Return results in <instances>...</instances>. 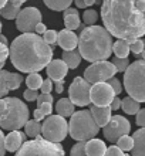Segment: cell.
I'll return each mask as SVG.
<instances>
[{
	"mask_svg": "<svg viewBox=\"0 0 145 156\" xmlns=\"http://www.w3.org/2000/svg\"><path fill=\"white\" fill-rule=\"evenodd\" d=\"M101 20L111 36L131 44L145 36V0H103Z\"/></svg>",
	"mask_w": 145,
	"mask_h": 156,
	"instance_id": "1",
	"label": "cell"
},
{
	"mask_svg": "<svg viewBox=\"0 0 145 156\" xmlns=\"http://www.w3.org/2000/svg\"><path fill=\"white\" fill-rule=\"evenodd\" d=\"M10 61L20 73H38L53 58V48L38 34L23 33L10 44Z\"/></svg>",
	"mask_w": 145,
	"mask_h": 156,
	"instance_id": "2",
	"label": "cell"
},
{
	"mask_svg": "<svg viewBox=\"0 0 145 156\" xmlns=\"http://www.w3.org/2000/svg\"><path fill=\"white\" fill-rule=\"evenodd\" d=\"M112 36L105 27L87 26L78 37V51L84 60L90 62L104 61L111 57Z\"/></svg>",
	"mask_w": 145,
	"mask_h": 156,
	"instance_id": "3",
	"label": "cell"
},
{
	"mask_svg": "<svg viewBox=\"0 0 145 156\" xmlns=\"http://www.w3.org/2000/svg\"><path fill=\"white\" fill-rule=\"evenodd\" d=\"M29 121V108L14 97L0 98V128L6 131H20Z\"/></svg>",
	"mask_w": 145,
	"mask_h": 156,
	"instance_id": "4",
	"label": "cell"
},
{
	"mask_svg": "<svg viewBox=\"0 0 145 156\" xmlns=\"http://www.w3.org/2000/svg\"><path fill=\"white\" fill-rule=\"evenodd\" d=\"M100 126L92 118L91 112L88 109H81L71 115L68 123V133L77 142H87L96 138L98 133Z\"/></svg>",
	"mask_w": 145,
	"mask_h": 156,
	"instance_id": "5",
	"label": "cell"
},
{
	"mask_svg": "<svg viewBox=\"0 0 145 156\" xmlns=\"http://www.w3.org/2000/svg\"><path fill=\"white\" fill-rule=\"evenodd\" d=\"M124 87L128 97L145 102V60H137L129 64L124 73Z\"/></svg>",
	"mask_w": 145,
	"mask_h": 156,
	"instance_id": "6",
	"label": "cell"
},
{
	"mask_svg": "<svg viewBox=\"0 0 145 156\" xmlns=\"http://www.w3.org/2000/svg\"><path fill=\"white\" fill-rule=\"evenodd\" d=\"M16 156H64V148L60 144L37 136L31 140H26L16 152Z\"/></svg>",
	"mask_w": 145,
	"mask_h": 156,
	"instance_id": "7",
	"label": "cell"
},
{
	"mask_svg": "<svg viewBox=\"0 0 145 156\" xmlns=\"http://www.w3.org/2000/svg\"><path fill=\"white\" fill-rule=\"evenodd\" d=\"M43 138L50 142L60 144L68 135V123L60 115H49L42 125Z\"/></svg>",
	"mask_w": 145,
	"mask_h": 156,
	"instance_id": "8",
	"label": "cell"
},
{
	"mask_svg": "<svg viewBox=\"0 0 145 156\" xmlns=\"http://www.w3.org/2000/svg\"><path fill=\"white\" fill-rule=\"evenodd\" d=\"M117 74V68L111 61H97L92 62L91 66H88L84 71V80L88 81L90 84H96V82H104L108 81Z\"/></svg>",
	"mask_w": 145,
	"mask_h": 156,
	"instance_id": "9",
	"label": "cell"
},
{
	"mask_svg": "<svg viewBox=\"0 0 145 156\" xmlns=\"http://www.w3.org/2000/svg\"><path fill=\"white\" fill-rule=\"evenodd\" d=\"M91 84L81 77H75L68 88V98L77 107H87L91 104L90 99Z\"/></svg>",
	"mask_w": 145,
	"mask_h": 156,
	"instance_id": "10",
	"label": "cell"
},
{
	"mask_svg": "<svg viewBox=\"0 0 145 156\" xmlns=\"http://www.w3.org/2000/svg\"><path fill=\"white\" fill-rule=\"evenodd\" d=\"M129 131H131V123L127 118H124L122 115H114L111 116L110 122L103 128V133L104 138L108 140V142H117L121 136L128 135Z\"/></svg>",
	"mask_w": 145,
	"mask_h": 156,
	"instance_id": "11",
	"label": "cell"
},
{
	"mask_svg": "<svg viewBox=\"0 0 145 156\" xmlns=\"http://www.w3.org/2000/svg\"><path fill=\"white\" fill-rule=\"evenodd\" d=\"M38 23H42V13L36 7L21 9L16 19V27L21 33H33Z\"/></svg>",
	"mask_w": 145,
	"mask_h": 156,
	"instance_id": "12",
	"label": "cell"
},
{
	"mask_svg": "<svg viewBox=\"0 0 145 156\" xmlns=\"http://www.w3.org/2000/svg\"><path fill=\"white\" fill-rule=\"evenodd\" d=\"M117 95L112 90V87L108 84L107 81L104 82H96L91 85V91H90V99H91L92 105L97 107H108L111 105L112 99Z\"/></svg>",
	"mask_w": 145,
	"mask_h": 156,
	"instance_id": "13",
	"label": "cell"
},
{
	"mask_svg": "<svg viewBox=\"0 0 145 156\" xmlns=\"http://www.w3.org/2000/svg\"><path fill=\"white\" fill-rule=\"evenodd\" d=\"M21 82H23L21 74L0 70V98H4L10 91L20 88Z\"/></svg>",
	"mask_w": 145,
	"mask_h": 156,
	"instance_id": "14",
	"label": "cell"
},
{
	"mask_svg": "<svg viewBox=\"0 0 145 156\" xmlns=\"http://www.w3.org/2000/svg\"><path fill=\"white\" fill-rule=\"evenodd\" d=\"M46 71L51 81H64V78L67 77V73H68V66L63 60H51L49 66L46 67Z\"/></svg>",
	"mask_w": 145,
	"mask_h": 156,
	"instance_id": "15",
	"label": "cell"
},
{
	"mask_svg": "<svg viewBox=\"0 0 145 156\" xmlns=\"http://www.w3.org/2000/svg\"><path fill=\"white\" fill-rule=\"evenodd\" d=\"M26 133L21 131H10L9 135H6L4 138V146L7 152H17L21 148V145L26 142Z\"/></svg>",
	"mask_w": 145,
	"mask_h": 156,
	"instance_id": "16",
	"label": "cell"
},
{
	"mask_svg": "<svg viewBox=\"0 0 145 156\" xmlns=\"http://www.w3.org/2000/svg\"><path fill=\"white\" fill-rule=\"evenodd\" d=\"M57 44L61 47L64 51L68 50H75L78 45V37L73 30L64 29L58 33V38H57Z\"/></svg>",
	"mask_w": 145,
	"mask_h": 156,
	"instance_id": "17",
	"label": "cell"
},
{
	"mask_svg": "<svg viewBox=\"0 0 145 156\" xmlns=\"http://www.w3.org/2000/svg\"><path fill=\"white\" fill-rule=\"evenodd\" d=\"M111 107L108 105V107H97V105H91L90 107V112H91L92 118L94 121L97 122L100 128H104L110 122V119H111Z\"/></svg>",
	"mask_w": 145,
	"mask_h": 156,
	"instance_id": "18",
	"label": "cell"
},
{
	"mask_svg": "<svg viewBox=\"0 0 145 156\" xmlns=\"http://www.w3.org/2000/svg\"><path fill=\"white\" fill-rule=\"evenodd\" d=\"M105 152H107V146L104 144V140L92 138V139L85 142V153H87V156H104Z\"/></svg>",
	"mask_w": 145,
	"mask_h": 156,
	"instance_id": "19",
	"label": "cell"
},
{
	"mask_svg": "<svg viewBox=\"0 0 145 156\" xmlns=\"http://www.w3.org/2000/svg\"><path fill=\"white\" fill-rule=\"evenodd\" d=\"M134 148H132V156H145V128L138 129L134 133Z\"/></svg>",
	"mask_w": 145,
	"mask_h": 156,
	"instance_id": "20",
	"label": "cell"
},
{
	"mask_svg": "<svg viewBox=\"0 0 145 156\" xmlns=\"http://www.w3.org/2000/svg\"><path fill=\"white\" fill-rule=\"evenodd\" d=\"M74 104L71 102L70 98H61L58 99L57 104H56V111H57V115L63 116V118H67V116H71L74 114Z\"/></svg>",
	"mask_w": 145,
	"mask_h": 156,
	"instance_id": "21",
	"label": "cell"
},
{
	"mask_svg": "<svg viewBox=\"0 0 145 156\" xmlns=\"http://www.w3.org/2000/svg\"><path fill=\"white\" fill-rule=\"evenodd\" d=\"M81 54L77 50H68V51H63L61 60L66 62L68 68H77L81 62Z\"/></svg>",
	"mask_w": 145,
	"mask_h": 156,
	"instance_id": "22",
	"label": "cell"
},
{
	"mask_svg": "<svg viewBox=\"0 0 145 156\" xmlns=\"http://www.w3.org/2000/svg\"><path fill=\"white\" fill-rule=\"evenodd\" d=\"M112 53L118 58H128V54L131 53L129 50V43L127 40H118L112 44Z\"/></svg>",
	"mask_w": 145,
	"mask_h": 156,
	"instance_id": "23",
	"label": "cell"
},
{
	"mask_svg": "<svg viewBox=\"0 0 145 156\" xmlns=\"http://www.w3.org/2000/svg\"><path fill=\"white\" fill-rule=\"evenodd\" d=\"M121 108H122V111H124L125 114H128V115H137L138 111L141 109L140 102H138L137 99L131 98V97H127V98L122 99Z\"/></svg>",
	"mask_w": 145,
	"mask_h": 156,
	"instance_id": "24",
	"label": "cell"
},
{
	"mask_svg": "<svg viewBox=\"0 0 145 156\" xmlns=\"http://www.w3.org/2000/svg\"><path fill=\"white\" fill-rule=\"evenodd\" d=\"M24 133L29 138H33V139L40 136V133H42V125H40V122L36 121V119H29L24 125Z\"/></svg>",
	"mask_w": 145,
	"mask_h": 156,
	"instance_id": "25",
	"label": "cell"
},
{
	"mask_svg": "<svg viewBox=\"0 0 145 156\" xmlns=\"http://www.w3.org/2000/svg\"><path fill=\"white\" fill-rule=\"evenodd\" d=\"M20 6L19 4H13V3H7L2 10H0V16L7 19V20H14L17 19L19 13H20Z\"/></svg>",
	"mask_w": 145,
	"mask_h": 156,
	"instance_id": "26",
	"label": "cell"
},
{
	"mask_svg": "<svg viewBox=\"0 0 145 156\" xmlns=\"http://www.w3.org/2000/svg\"><path fill=\"white\" fill-rule=\"evenodd\" d=\"M43 2L50 10L54 12H64L73 3V0H43Z\"/></svg>",
	"mask_w": 145,
	"mask_h": 156,
	"instance_id": "27",
	"label": "cell"
},
{
	"mask_svg": "<svg viewBox=\"0 0 145 156\" xmlns=\"http://www.w3.org/2000/svg\"><path fill=\"white\" fill-rule=\"evenodd\" d=\"M64 24H66V29H68V30L80 29L81 21H80L78 13L77 14H64Z\"/></svg>",
	"mask_w": 145,
	"mask_h": 156,
	"instance_id": "28",
	"label": "cell"
},
{
	"mask_svg": "<svg viewBox=\"0 0 145 156\" xmlns=\"http://www.w3.org/2000/svg\"><path fill=\"white\" fill-rule=\"evenodd\" d=\"M26 84H27V87L30 90H40V87L43 84V78L37 73H31L26 78Z\"/></svg>",
	"mask_w": 145,
	"mask_h": 156,
	"instance_id": "29",
	"label": "cell"
},
{
	"mask_svg": "<svg viewBox=\"0 0 145 156\" xmlns=\"http://www.w3.org/2000/svg\"><path fill=\"white\" fill-rule=\"evenodd\" d=\"M117 146H118L121 151H124V152H131L134 148V138L129 135L121 136L120 139L117 140Z\"/></svg>",
	"mask_w": 145,
	"mask_h": 156,
	"instance_id": "30",
	"label": "cell"
},
{
	"mask_svg": "<svg viewBox=\"0 0 145 156\" xmlns=\"http://www.w3.org/2000/svg\"><path fill=\"white\" fill-rule=\"evenodd\" d=\"M83 19H84V23L87 26H94L97 23V20H98V13L94 9H88V10L84 12Z\"/></svg>",
	"mask_w": 145,
	"mask_h": 156,
	"instance_id": "31",
	"label": "cell"
},
{
	"mask_svg": "<svg viewBox=\"0 0 145 156\" xmlns=\"http://www.w3.org/2000/svg\"><path fill=\"white\" fill-rule=\"evenodd\" d=\"M111 62L117 68V73H125L127 68L129 67V61L128 58H118V57H114L111 60Z\"/></svg>",
	"mask_w": 145,
	"mask_h": 156,
	"instance_id": "32",
	"label": "cell"
},
{
	"mask_svg": "<svg viewBox=\"0 0 145 156\" xmlns=\"http://www.w3.org/2000/svg\"><path fill=\"white\" fill-rule=\"evenodd\" d=\"M70 156H87V153H85V142H77L71 148Z\"/></svg>",
	"mask_w": 145,
	"mask_h": 156,
	"instance_id": "33",
	"label": "cell"
},
{
	"mask_svg": "<svg viewBox=\"0 0 145 156\" xmlns=\"http://www.w3.org/2000/svg\"><path fill=\"white\" fill-rule=\"evenodd\" d=\"M129 50H131V53H134V54H141L145 50V41L141 40V38H137L134 43L129 44Z\"/></svg>",
	"mask_w": 145,
	"mask_h": 156,
	"instance_id": "34",
	"label": "cell"
},
{
	"mask_svg": "<svg viewBox=\"0 0 145 156\" xmlns=\"http://www.w3.org/2000/svg\"><path fill=\"white\" fill-rule=\"evenodd\" d=\"M57 38H58V33L56 30H47L46 33L43 34V40L50 45L56 44V43H57Z\"/></svg>",
	"mask_w": 145,
	"mask_h": 156,
	"instance_id": "35",
	"label": "cell"
},
{
	"mask_svg": "<svg viewBox=\"0 0 145 156\" xmlns=\"http://www.w3.org/2000/svg\"><path fill=\"white\" fill-rule=\"evenodd\" d=\"M108 84L112 87V90H114V92H115V95H118V94H121V91H122V85H121V81L118 80V78H115V77H112V78H110L108 80Z\"/></svg>",
	"mask_w": 145,
	"mask_h": 156,
	"instance_id": "36",
	"label": "cell"
},
{
	"mask_svg": "<svg viewBox=\"0 0 145 156\" xmlns=\"http://www.w3.org/2000/svg\"><path fill=\"white\" fill-rule=\"evenodd\" d=\"M104 156H127L124 153V151H121L117 145H111L110 148H107V152Z\"/></svg>",
	"mask_w": 145,
	"mask_h": 156,
	"instance_id": "37",
	"label": "cell"
},
{
	"mask_svg": "<svg viewBox=\"0 0 145 156\" xmlns=\"http://www.w3.org/2000/svg\"><path fill=\"white\" fill-rule=\"evenodd\" d=\"M38 92H37V90H30V88H27V90L23 92V97H24V99L26 101H37V98H38Z\"/></svg>",
	"mask_w": 145,
	"mask_h": 156,
	"instance_id": "38",
	"label": "cell"
},
{
	"mask_svg": "<svg viewBox=\"0 0 145 156\" xmlns=\"http://www.w3.org/2000/svg\"><path fill=\"white\" fill-rule=\"evenodd\" d=\"M53 88H54L53 81H51L50 78H47V80H43V84H42V87H40V91H42V94H50Z\"/></svg>",
	"mask_w": 145,
	"mask_h": 156,
	"instance_id": "39",
	"label": "cell"
},
{
	"mask_svg": "<svg viewBox=\"0 0 145 156\" xmlns=\"http://www.w3.org/2000/svg\"><path fill=\"white\" fill-rule=\"evenodd\" d=\"M9 55H10V48H9V45L0 43V62H6Z\"/></svg>",
	"mask_w": 145,
	"mask_h": 156,
	"instance_id": "40",
	"label": "cell"
},
{
	"mask_svg": "<svg viewBox=\"0 0 145 156\" xmlns=\"http://www.w3.org/2000/svg\"><path fill=\"white\" fill-rule=\"evenodd\" d=\"M135 122H137L138 126L141 128H145V108H141L137 114V119H135Z\"/></svg>",
	"mask_w": 145,
	"mask_h": 156,
	"instance_id": "41",
	"label": "cell"
},
{
	"mask_svg": "<svg viewBox=\"0 0 145 156\" xmlns=\"http://www.w3.org/2000/svg\"><path fill=\"white\" fill-rule=\"evenodd\" d=\"M40 104H53V97L51 94H40L37 98V105Z\"/></svg>",
	"mask_w": 145,
	"mask_h": 156,
	"instance_id": "42",
	"label": "cell"
},
{
	"mask_svg": "<svg viewBox=\"0 0 145 156\" xmlns=\"http://www.w3.org/2000/svg\"><path fill=\"white\" fill-rule=\"evenodd\" d=\"M37 108L40 109V111L44 114L46 116H49L51 112H53V105L51 104H40V105H37Z\"/></svg>",
	"mask_w": 145,
	"mask_h": 156,
	"instance_id": "43",
	"label": "cell"
},
{
	"mask_svg": "<svg viewBox=\"0 0 145 156\" xmlns=\"http://www.w3.org/2000/svg\"><path fill=\"white\" fill-rule=\"evenodd\" d=\"M4 138H6V136L3 135V131L0 129V156H4L6 152H7V151H6V146H4Z\"/></svg>",
	"mask_w": 145,
	"mask_h": 156,
	"instance_id": "44",
	"label": "cell"
},
{
	"mask_svg": "<svg viewBox=\"0 0 145 156\" xmlns=\"http://www.w3.org/2000/svg\"><path fill=\"white\" fill-rule=\"evenodd\" d=\"M121 102H122V101H121V99L118 98V97H115V98L112 99L111 105H110L112 111H117V109H120V108H121Z\"/></svg>",
	"mask_w": 145,
	"mask_h": 156,
	"instance_id": "45",
	"label": "cell"
},
{
	"mask_svg": "<svg viewBox=\"0 0 145 156\" xmlns=\"http://www.w3.org/2000/svg\"><path fill=\"white\" fill-rule=\"evenodd\" d=\"M46 118V115H44V114H43L42 111H40V109H34V112H33V119H36V121H38V122H40V121H42V119H44Z\"/></svg>",
	"mask_w": 145,
	"mask_h": 156,
	"instance_id": "46",
	"label": "cell"
},
{
	"mask_svg": "<svg viewBox=\"0 0 145 156\" xmlns=\"http://www.w3.org/2000/svg\"><path fill=\"white\" fill-rule=\"evenodd\" d=\"M37 34H44L47 31V27H46V24L44 23H38L37 26H36V30H34Z\"/></svg>",
	"mask_w": 145,
	"mask_h": 156,
	"instance_id": "47",
	"label": "cell"
},
{
	"mask_svg": "<svg viewBox=\"0 0 145 156\" xmlns=\"http://www.w3.org/2000/svg\"><path fill=\"white\" fill-rule=\"evenodd\" d=\"M54 88H56V92H57V94H61L63 90H64V81L54 82Z\"/></svg>",
	"mask_w": 145,
	"mask_h": 156,
	"instance_id": "48",
	"label": "cell"
},
{
	"mask_svg": "<svg viewBox=\"0 0 145 156\" xmlns=\"http://www.w3.org/2000/svg\"><path fill=\"white\" fill-rule=\"evenodd\" d=\"M77 9H74V7H68V9H66L64 10V14H77Z\"/></svg>",
	"mask_w": 145,
	"mask_h": 156,
	"instance_id": "49",
	"label": "cell"
},
{
	"mask_svg": "<svg viewBox=\"0 0 145 156\" xmlns=\"http://www.w3.org/2000/svg\"><path fill=\"white\" fill-rule=\"evenodd\" d=\"M74 3H75V6H77L78 9H85V3H84V0H75Z\"/></svg>",
	"mask_w": 145,
	"mask_h": 156,
	"instance_id": "50",
	"label": "cell"
},
{
	"mask_svg": "<svg viewBox=\"0 0 145 156\" xmlns=\"http://www.w3.org/2000/svg\"><path fill=\"white\" fill-rule=\"evenodd\" d=\"M27 0H9V3H13V4H19V6H21L23 3H26Z\"/></svg>",
	"mask_w": 145,
	"mask_h": 156,
	"instance_id": "51",
	"label": "cell"
},
{
	"mask_svg": "<svg viewBox=\"0 0 145 156\" xmlns=\"http://www.w3.org/2000/svg\"><path fill=\"white\" fill-rule=\"evenodd\" d=\"M0 43H3V44L9 45V43H7V38L4 37V36H0Z\"/></svg>",
	"mask_w": 145,
	"mask_h": 156,
	"instance_id": "52",
	"label": "cell"
},
{
	"mask_svg": "<svg viewBox=\"0 0 145 156\" xmlns=\"http://www.w3.org/2000/svg\"><path fill=\"white\" fill-rule=\"evenodd\" d=\"M7 3H9V0H0V10H2Z\"/></svg>",
	"mask_w": 145,
	"mask_h": 156,
	"instance_id": "53",
	"label": "cell"
},
{
	"mask_svg": "<svg viewBox=\"0 0 145 156\" xmlns=\"http://www.w3.org/2000/svg\"><path fill=\"white\" fill-rule=\"evenodd\" d=\"M4 64H6V62H0V70H3V67H4Z\"/></svg>",
	"mask_w": 145,
	"mask_h": 156,
	"instance_id": "54",
	"label": "cell"
},
{
	"mask_svg": "<svg viewBox=\"0 0 145 156\" xmlns=\"http://www.w3.org/2000/svg\"><path fill=\"white\" fill-rule=\"evenodd\" d=\"M141 55H142V60H145V50H144V51H142V53H141Z\"/></svg>",
	"mask_w": 145,
	"mask_h": 156,
	"instance_id": "55",
	"label": "cell"
},
{
	"mask_svg": "<svg viewBox=\"0 0 145 156\" xmlns=\"http://www.w3.org/2000/svg\"><path fill=\"white\" fill-rule=\"evenodd\" d=\"M0 36H2V21H0Z\"/></svg>",
	"mask_w": 145,
	"mask_h": 156,
	"instance_id": "56",
	"label": "cell"
},
{
	"mask_svg": "<svg viewBox=\"0 0 145 156\" xmlns=\"http://www.w3.org/2000/svg\"><path fill=\"white\" fill-rule=\"evenodd\" d=\"M100 2H103V0H96V3H100Z\"/></svg>",
	"mask_w": 145,
	"mask_h": 156,
	"instance_id": "57",
	"label": "cell"
},
{
	"mask_svg": "<svg viewBox=\"0 0 145 156\" xmlns=\"http://www.w3.org/2000/svg\"><path fill=\"white\" fill-rule=\"evenodd\" d=\"M127 156H132V155H127Z\"/></svg>",
	"mask_w": 145,
	"mask_h": 156,
	"instance_id": "58",
	"label": "cell"
}]
</instances>
